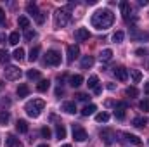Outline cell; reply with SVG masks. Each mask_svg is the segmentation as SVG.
<instances>
[{
	"instance_id": "6da1fadb",
	"label": "cell",
	"mask_w": 149,
	"mask_h": 147,
	"mask_svg": "<svg viewBox=\"0 0 149 147\" xmlns=\"http://www.w3.org/2000/svg\"><path fill=\"white\" fill-rule=\"evenodd\" d=\"M113 23H114V14L109 9H101V10H97L92 16V26L97 28V30H101V31L111 28Z\"/></svg>"
},
{
	"instance_id": "7a4b0ae2",
	"label": "cell",
	"mask_w": 149,
	"mask_h": 147,
	"mask_svg": "<svg viewBox=\"0 0 149 147\" xmlns=\"http://www.w3.org/2000/svg\"><path fill=\"white\" fill-rule=\"evenodd\" d=\"M43 107H45V101H42V99H33V101L26 102L24 111H26V114H28L30 118H38L40 112L43 111Z\"/></svg>"
},
{
	"instance_id": "3957f363",
	"label": "cell",
	"mask_w": 149,
	"mask_h": 147,
	"mask_svg": "<svg viewBox=\"0 0 149 147\" xmlns=\"http://www.w3.org/2000/svg\"><path fill=\"white\" fill-rule=\"evenodd\" d=\"M71 7L73 5H68L66 9L56 10V14H54V24H56V28H64L70 23V9Z\"/></svg>"
},
{
	"instance_id": "277c9868",
	"label": "cell",
	"mask_w": 149,
	"mask_h": 147,
	"mask_svg": "<svg viewBox=\"0 0 149 147\" xmlns=\"http://www.w3.org/2000/svg\"><path fill=\"white\" fill-rule=\"evenodd\" d=\"M45 64L47 66H59L61 64V54L57 50H47V54H45Z\"/></svg>"
},
{
	"instance_id": "5b68a950",
	"label": "cell",
	"mask_w": 149,
	"mask_h": 147,
	"mask_svg": "<svg viewBox=\"0 0 149 147\" xmlns=\"http://www.w3.org/2000/svg\"><path fill=\"white\" fill-rule=\"evenodd\" d=\"M73 139L76 142H85L88 139V135H87V132L81 125H73Z\"/></svg>"
},
{
	"instance_id": "8992f818",
	"label": "cell",
	"mask_w": 149,
	"mask_h": 147,
	"mask_svg": "<svg viewBox=\"0 0 149 147\" xmlns=\"http://www.w3.org/2000/svg\"><path fill=\"white\" fill-rule=\"evenodd\" d=\"M3 73H5V80H10V81L21 78V69L16 68V66H7V68L3 69Z\"/></svg>"
},
{
	"instance_id": "52a82bcc",
	"label": "cell",
	"mask_w": 149,
	"mask_h": 147,
	"mask_svg": "<svg viewBox=\"0 0 149 147\" xmlns=\"http://www.w3.org/2000/svg\"><path fill=\"white\" fill-rule=\"evenodd\" d=\"M113 73H114V76H116V80H120V81H127V80H128V69L123 68V66L114 68Z\"/></svg>"
},
{
	"instance_id": "ba28073f",
	"label": "cell",
	"mask_w": 149,
	"mask_h": 147,
	"mask_svg": "<svg viewBox=\"0 0 149 147\" xmlns=\"http://www.w3.org/2000/svg\"><path fill=\"white\" fill-rule=\"evenodd\" d=\"M88 38H90V33H88L87 28H78V30L74 31V40H76V42H85V40H88Z\"/></svg>"
},
{
	"instance_id": "9c48e42d",
	"label": "cell",
	"mask_w": 149,
	"mask_h": 147,
	"mask_svg": "<svg viewBox=\"0 0 149 147\" xmlns=\"http://www.w3.org/2000/svg\"><path fill=\"white\" fill-rule=\"evenodd\" d=\"M66 54H68V62H73L74 59L78 57V54H80V49H78L76 45H68Z\"/></svg>"
},
{
	"instance_id": "30bf717a",
	"label": "cell",
	"mask_w": 149,
	"mask_h": 147,
	"mask_svg": "<svg viewBox=\"0 0 149 147\" xmlns=\"http://www.w3.org/2000/svg\"><path fill=\"white\" fill-rule=\"evenodd\" d=\"M120 9H121V14L125 17V21H130V12H132V7L128 2H120Z\"/></svg>"
},
{
	"instance_id": "8fae6325",
	"label": "cell",
	"mask_w": 149,
	"mask_h": 147,
	"mask_svg": "<svg viewBox=\"0 0 149 147\" xmlns=\"http://www.w3.org/2000/svg\"><path fill=\"white\" fill-rule=\"evenodd\" d=\"M101 139H102L106 144H113V142H114V132H113V130H102V132H101Z\"/></svg>"
},
{
	"instance_id": "7c38bea8",
	"label": "cell",
	"mask_w": 149,
	"mask_h": 147,
	"mask_svg": "<svg viewBox=\"0 0 149 147\" xmlns=\"http://www.w3.org/2000/svg\"><path fill=\"white\" fill-rule=\"evenodd\" d=\"M130 37L134 38V40H149V33L146 31H139V30H132V33H130Z\"/></svg>"
},
{
	"instance_id": "4fadbf2b",
	"label": "cell",
	"mask_w": 149,
	"mask_h": 147,
	"mask_svg": "<svg viewBox=\"0 0 149 147\" xmlns=\"http://www.w3.org/2000/svg\"><path fill=\"white\" fill-rule=\"evenodd\" d=\"M28 94H30V87H28L26 83H21V85L17 87V97L23 99V97H28Z\"/></svg>"
},
{
	"instance_id": "5bb4252c",
	"label": "cell",
	"mask_w": 149,
	"mask_h": 147,
	"mask_svg": "<svg viewBox=\"0 0 149 147\" xmlns=\"http://www.w3.org/2000/svg\"><path fill=\"white\" fill-rule=\"evenodd\" d=\"M94 66V57L92 55H85L81 59V69H90Z\"/></svg>"
},
{
	"instance_id": "9a60e30c",
	"label": "cell",
	"mask_w": 149,
	"mask_h": 147,
	"mask_svg": "<svg viewBox=\"0 0 149 147\" xmlns=\"http://www.w3.org/2000/svg\"><path fill=\"white\" fill-rule=\"evenodd\" d=\"M81 83H83V76H81V74H73V76L70 78V85H71L73 88L80 87Z\"/></svg>"
},
{
	"instance_id": "2e32d148",
	"label": "cell",
	"mask_w": 149,
	"mask_h": 147,
	"mask_svg": "<svg viewBox=\"0 0 149 147\" xmlns=\"http://www.w3.org/2000/svg\"><path fill=\"white\" fill-rule=\"evenodd\" d=\"M132 125H134V126H137V128H144V126L148 125V119H146V118H142V116H137V118H134V119H132Z\"/></svg>"
},
{
	"instance_id": "e0dca14e",
	"label": "cell",
	"mask_w": 149,
	"mask_h": 147,
	"mask_svg": "<svg viewBox=\"0 0 149 147\" xmlns=\"http://www.w3.org/2000/svg\"><path fill=\"white\" fill-rule=\"evenodd\" d=\"M16 130H17L19 133H26V132H28V123H26L24 119H17V123H16Z\"/></svg>"
},
{
	"instance_id": "ac0fdd59",
	"label": "cell",
	"mask_w": 149,
	"mask_h": 147,
	"mask_svg": "<svg viewBox=\"0 0 149 147\" xmlns=\"http://www.w3.org/2000/svg\"><path fill=\"white\" fill-rule=\"evenodd\" d=\"M63 111L68 112V114H74L76 112V104L74 102H64L63 104Z\"/></svg>"
},
{
	"instance_id": "d6986e66",
	"label": "cell",
	"mask_w": 149,
	"mask_h": 147,
	"mask_svg": "<svg viewBox=\"0 0 149 147\" xmlns=\"http://www.w3.org/2000/svg\"><path fill=\"white\" fill-rule=\"evenodd\" d=\"M5 147H23L21 144H17V139L14 135H9L5 139Z\"/></svg>"
},
{
	"instance_id": "ffe728a7",
	"label": "cell",
	"mask_w": 149,
	"mask_h": 147,
	"mask_svg": "<svg viewBox=\"0 0 149 147\" xmlns=\"http://www.w3.org/2000/svg\"><path fill=\"white\" fill-rule=\"evenodd\" d=\"M38 55H40V47H33L31 50H30V55H28V59L31 61V62H35V61H38Z\"/></svg>"
},
{
	"instance_id": "44dd1931",
	"label": "cell",
	"mask_w": 149,
	"mask_h": 147,
	"mask_svg": "<svg viewBox=\"0 0 149 147\" xmlns=\"http://www.w3.org/2000/svg\"><path fill=\"white\" fill-rule=\"evenodd\" d=\"M26 10H28V14H31L33 17H37L38 14H40V10H38V7H37V3H31V2L26 5Z\"/></svg>"
},
{
	"instance_id": "7402d4cb",
	"label": "cell",
	"mask_w": 149,
	"mask_h": 147,
	"mask_svg": "<svg viewBox=\"0 0 149 147\" xmlns=\"http://www.w3.org/2000/svg\"><path fill=\"white\" fill-rule=\"evenodd\" d=\"M49 88H50V81H49V80H42V81L37 85V90H38V92H47Z\"/></svg>"
},
{
	"instance_id": "603a6c76",
	"label": "cell",
	"mask_w": 149,
	"mask_h": 147,
	"mask_svg": "<svg viewBox=\"0 0 149 147\" xmlns=\"http://www.w3.org/2000/svg\"><path fill=\"white\" fill-rule=\"evenodd\" d=\"M111 57H113V50L111 49H104V50L99 54V59H101V61H109Z\"/></svg>"
},
{
	"instance_id": "cb8c5ba5",
	"label": "cell",
	"mask_w": 149,
	"mask_h": 147,
	"mask_svg": "<svg viewBox=\"0 0 149 147\" xmlns=\"http://www.w3.org/2000/svg\"><path fill=\"white\" fill-rule=\"evenodd\" d=\"M95 111H97V107H95L94 104H88V106H85V107L81 109V114H83V116H90V114H94Z\"/></svg>"
},
{
	"instance_id": "d4e9b609",
	"label": "cell",
	"mask_w": 149,
	"mask_h": 147,
	"mask_svg": "<svg viewBox=\"0 0 149 147\" xmlns=\"http://www.w3.org/2000/svg\"><path fill=\"white\" fill-rule=\"evenodd\" d=\"M17 24H19V28H30V19L26 17V16H19V19H17Z\"/></svg>"
},
{
	"instance_id": "484cf974",
	"label": "cell",
	"mask_w": 149,
	"mask_h": 147,
	"mask_svg": "<svg viewBox=\"0 0 149 147\" xmlns=\"http://www.w3.org/2000/svg\"><path fill=\"white\" fill-rule=\"evenodd\" d=\"M56 135H57V139H64L66 137V128H64V125H57L56 126Z\"/></svg>"
},
{
	"instance_id": "4316f807",
	"label": "cell",
	"mask_w": 149,
	"mask_h": 147,
	"mask_svg": "<svg viewBox=\"0 0 149 147\" xmlns=\"http://www.w3.org/2000/svg\"><path fill=\"white\" fill-rule=\"evenodd\" d=\"M130 76H132L134 83H139V81L142 80V73H141L139 69H130Z\"/></svg>"
},
{
	"instance_id": "83f0119b",
	"label": "cell",
	"mask_w": 149,
	"mask_h": 147,
	"mask_svg": "<svg viewBox=\"0 0 149 147\" xmlns=\"http://www.w3.org/2000/svg\"><path fill=\"white\" fill-rule=\"evenodd\" d=\"M95 121H97V123H106V121H109V114L102 111V112H99V114L95 116Z\"/></svg>"
},
{
	"instance_id": "f1b7e54d",
	"label": "cell",
	"mask_w": 149,
	"mask_h": 147,
	"mask_svg": "<svg viewBox=\"0 0 149 147\" xmlns=\"http://www.w3.org/2000/svg\"><path fill=\"white\" fill-rule=\"evenodd\" d=\"M10 119V114L9 111H0V125H7Z\"/></svg>"
},
{
	"instance_id": "f546056e",
	"label": "cell",
	"mask_w": 149,
	"mask_h": 147,
	"mask_svg": "<svg viewBox=\"0 0 149 147\" xmlns=\"http://www.w3.org/2000/svg\"><path fill=\"white\" fill-rule=\"evenodd\" d=\"M12 57H14L16 61H23V59H24V50H23L21 47H19V49H16V50H14V54H12Z\"/></svg>"
},
{
	"instance_id": "4dcf8cb0",
	"label": "cell",
	"mask_w": 149,
	"mask_h": 147,
	"mask_svg": "<svg viewBox=\"0 0 149 147\" xmlns=\"http://www.w3.org/2000/svg\"><path fill=\"white\" fill-rule=\"evenodd\" d=\"M87 85H88V88H95V87L99 85V78H97L95 74H92V76L88 78V81H87Z\"/></svg>"
},
{
	"instance_id": "1f68e13d",
	"label": "cell",
	"mask_w": 149,
	"mask_h": 147,
	"mask_svg": "<svg viewBox=\"0 0 149 147\" xmlns=\"http://www.w3.org/2000/svg\"><path fill=\"white\" fill-rule=\"evenodd\" d=\"M127 140H128V142H132L134 146H142V140H141L137 135H127Z\"/></svg>"
},
{
	"instance_id": "d6a6232c",
	"label": "cell",
	"mask_w": 149,
	"mask_h": 147,
	"mask_svg": "<svg viewBox=\"0 0 149 147\" xmlns=\"http://www.w3.org/2000/svg\"><path fill=\"white\" fill-rule=\"evenodd\" d=\"M9 43H10V45H17V43H19V33H17V31H14V33L9 35Z\"/></svg>"
},
{
	"instance_id": "836d02e7",
	"label": "cell",
	"mask_w": 149,
	"mask_h": 147,
	"mask_svg": "<svg viewBox=\"0 0 149 147\" xmlns=\"http://www.w3.org/2000/svg\"><path fill=\"white\" fill-rule=\"evenodd\" d=\"M125 94H127L128 97H137V95H139V90H137L135 87H127Z\"/></svg>"
},
{
	"instance_id": "e575fe53",
	"label": "cell",
	"mask_w": 149,
	"mask_h": 147,
	"mask_svg": "<svg viewBox=\"0 0 149 147\" xmlns=\"http://www.w3.org/2000/svg\"><path fill=\"white\" fill-rule=\"evenodd\" d=\"M123 38H125V33H123V31H116V33L113 35V42H114V43H121Z\"/></svg>"
},
{
	"instance_id": "d590c367",
	"label": "cell",
	"mask_w": 149,
	"mask_h": 147,
	"mask_svg": "<svg viewBox=\"0 0 149 147\" xmlns=\"http://www.w3.org/2000/svg\"><path fill=\"white\" fill-rule=\"evenodd\" d=\"M26 76H28V80H38L40 78V71L38 69H30L26 73Z\"/></svg>"
},
{
	"instance_id": "8d00e7d4",
	"label": "cell",
	"mask_w": 149,
	"mask_h": 147,
	"mask_svg": "<svg viewBox=\"0 0 149 147\" xmlns=\"http://www.w3.org/2000/svg\"><path fill=\"white\" fill-rule=\"evenodd\" d=\"M9 59H10V55H9V52H7L5 49H2V50H0V62L3 64V62H7Z\"/></svg>"
},
{
	"instance_id": "74e56055",
	"label": "cell",
	"mask_w": 149,
	"mask_h": 147,
	"mask_svg": "<svg viewBox=\"0 0 149 147\" xmlns=\"http://www.w3.org/2000/svg\"><path fill=\"white\" fill-rule=\"evenodd\" d=\"M40 133H42V137H43V139H50V135H52V132H50V128H49V126H43V128L40 130Z\"/></svg>"
},
{
	"instance_id": "f35d334b",
	"label": "cell",
	"mask_w": 149,
	"mask_h": 147,
	"mask_svg": "<svg viewBox=\"0 0 149 147\" xmlns=\"http://www.w3.org/2000/svg\"><path fill=\"white\" fill-rule=\"evenodd\" d=\"M139 107L144 111V112H148V111H149V99H144V101H141Z\"/></svg>"
},
{
	"instance_id": "ab89813d",
	"label": "cell",
	"mask_w": 149,
	"mask_h": 147,
	"mask_svg": "<svg viewBox=\"0 0 149 147\" xmlns=\"http://www.w3.org/2000/svg\"><path fill=\"white\" fill-rule=\"evenodd\" d=\"M127 107H128V104H127V102H116L114 111H125Z\"/></svg>"
},
{
	"instance_id": "60d3db41",
	"label": "cell",
	"mask_w": 149,
	"mask_h": 147,
	"mask_svg": "<svg viewBox=\"0 0 149 147\" xmlns=\"http://www.w3.org/2000/svg\"><path fill=\"white\" fill-rule=\"evenodd\" d=\"M35 37H37V33H35L33 30H26V33H24V38H26V40H33Z\"/></svg>"
},
{
	"instance_id": "b9f144b4",
	"label": "cell",
	"mask_w": 149,
	"mask_h": 147,
	"mask_svg": "<svg viewBox=\"0 0 149 147\" xmlns=\"http://www.w3.org/2000/svg\"><path fill=\"white\" fill-rule=\"evenodd\" d=\"M35 21H37L38 24H43V21H45V14H43V12H40L37 17H35Z\"/></svg>"
},
{
	"instance_id": "7bdbcfd3",
	"label": "cell",
	"mask_w": 149,
	"mask_h": 147,
	"mask_svg": "<svg viewBox=\"0 0 149 147\" xmlns=\"http://www.w3.org/2000/svg\"><path fill=\"white\" fill-rule=\"evenodd\" d=\"M74 97H76V99H78V101H83V102H85V101H87V99H88V95H87V94H76V95H74Z\"/></svg>"
},
{
	"instance_id": "ee69618b",
	"label": "cell",
	"mask_w": 149,
	"mask_h": 147,
	"mask_svg": "<svg viewBox=\"0 0 149 147\" xmlns=\"http://www.w3.org/2000/svg\"><path fill=\"white\" fill-rule=\"evenodd\" d=\"M114 116L118 119H125V111H114Z\"/></svg>"
},
{
	"instance_id": "f6af8a7d",
	"label": "cell",
	"mask_w": 149,
	"mask_h": 147,
	"mask_svg": "<svg viewBox=\"0 0 149 147\" xmlns=\"http://www.w3.org/2000/svg\"><path fill=\"white\" fill-rule=\"evenodd\" d=\"M135 54H137L139 57H144L148 52H146V49H137V50H135Z\"/></svg>"
},
{
	"instance_id": "bcb514c9",
	"label": "cell",
	"mask_w": 149,
	"mask_h": 147,
	"mask_svg": "<svg viewBox=\"0 0 149 147\" xmlns=\"http://www.w3.org/2000/svg\"><path fill=\"white\" fill-rule=\"evenodd\" d=\"M5 21V12H3V9H0V24Z\"/></svg>"
},
{
	"instance_id": "7dc6e473",
	"label": "cell",
	"mask_w": 149,
	"mask_h": 147,
	"mask_svg": "<svg viewBox=\"0 0 149 147\" xmlns=\"http://www.w3.org/2000/svg\"><path fill=\"white\" fill-rule=\"evenodd\" d=\"M5 42H9V38L5 37L3 33H0V43H5Z\"/></svg>"
},
{
	"instance_id": "c3c4849f",
	"label": "cell",
	"mask_w": 149,
	"mask_h": 147,
	"mask_svg": "<svg viewBox=\"0 0 149 147\" xmlns=\"http://www.w3.org/2000/svg\"><path fill=\"white\" fill-rule=\"evenodd\" d=\"M101 92H102V88H101V87L97 85V87L94 88V94H95V95H101Z\"/></svg>"
},
{
	"instance_id": "681fc988",
	"label": "cell",
	"mask_w": 149,
	"mask_h": 147,
	"mask_svg": "<svg viewBox=\"0 0 149 147\" xmlns=\"http://www.w3.org/2000/svg\"><path fill=\"white\" fill-rule=\"evenodd\" d=\"M56 95H57V97H61V95H63V90H61V88H57V90H56Z\"/></svg>"
},
{
	"instance_id": "f907efd6",
	"label": "cell",
	"mask_w": 149,
	"mask_h": 147,
	"mask_svg": "<svg viewBox=\"0 0 149 147\" xmlns=\"http://www.w3.org/2000/svg\"><path fill=\"white\" fill-rule=\"evenodd\" d=\"M108 88H109V90H114L116 87H114V83H108Z\"/></svg>"
},
{
	"instance_id": "816d5d0a",
	"label": "cell",
	"mask_w": 149,
	"mask_h": 147,
	"mask_svg": "<svg viewBox=\"0 0 149 147\" xmlns=\"http://www.w3.org/2000/svg\"><path fill=\"white\" fill-rule=\"evenodd\" d=\"M139 3H141V5H148L149 2H148V0H139Z\"/></svg>"
},
{
	"instance_id": "f5cc1de1",
	"label": "cell",
	"mask_w": 149,
	"mask_h": 147,
	"mask_svg": "<svg viewBox=\"0 0 149 147\" xmlns=\"http://www.w3.org/2000/svg\"><path fill=\"white\" fill-rule=\"evenodd\" d=\"M144 92H146V94H149V83H146V87H144Z\"/></svg>"
},
{
	"instance_id": "db71d44e",
	"label": "cell",
	"mask_w": 149,
	"mask_h": 147,
	"mask_svg": "<svg viewBox=\"0 0 149 147\" xmlns=\"http://www.w3.org/2000/svg\"><path fill=\"white\" fill-rule=\"evenodd\" d=\"M38 147H49V146H47V144H40Z\"/></svg>"
},
{
	"instance_id": "11a10c76",
	"label": "cell",
	"mask_w": 149,
	"mask_h": 147,
	"mask_svg": "<svg viewBox=\"0 0 149 147\" xmlns=\"http://www.w3.org/2000/svg\"><path fill=\"white\" fill-rule=\"evenodd\" d=\"M2 87H3V81H0V90H2Z\"/></svg>"
},
{
	"instance_id": "9f6ffc18",
	"label": "cell",
	"mask_w": 149,
	"mask_h": 147,
	"mask_svg": "<svg viewBox=\"0 0 149 147\" xmlns=\"http://www.w3.org/2000/svg\"><path fill=\"white\" fill-rule=\"evenodd\" d=\"M63 147H71V146H70V144H64V146H63Z\"/></svg>"
}]
</instances>
